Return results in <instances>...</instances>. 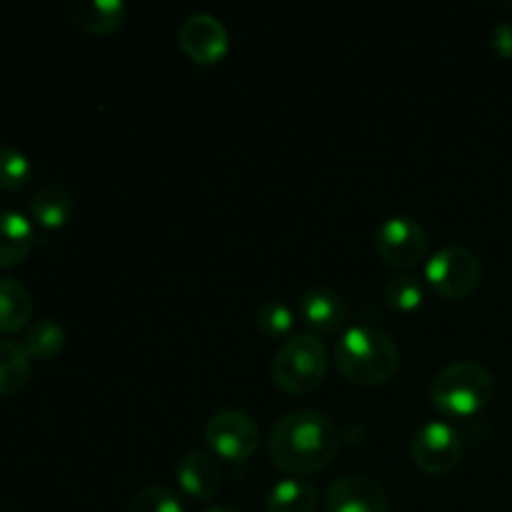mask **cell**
Wrapping results in <instances>:
<instances>
[{
	"instance_id": "8",
	"label": "cell",
	"mask_w": 512,
	"mask_h": 512,
	"mask_svg": "<svg viewBox=\"0 0 512 512\" xmlns=\"http://www.w3.org/2000/svg\"><path fill=\"white\" fill-rule=\"evenodd\" d=\"M410 458L425 473L445 475L458 468L463 458V438L445 420H430L410 440Z\"/></svg>"
},
{
	"instance_id": "3",
	"label": "cell",
	"mask_w": 512,
	"mask_h": 512,
	"mask_svg": "<svg viewBox=\"0 0 512 512\" xmlns=\"http://www.w3.org/2000/svg\"><path fill=\"white\" fill-rule=\"evenodd\" d=\"M430 403L448 418H473L495 398V378L483 363L455 360L430 383Z\"/></svg>"
},
{
	"instance_id": "22",
	"label": "cell",
	"mask_w": 512,
	"mask_h": 512,
	"mask_svg": "<svg viewBox=\"0 0 512 512\" xmlns=\"http://www.w3.org/2000/svg\"><path fill=\"white\" fill-rule=\"evenodd\" d=\"M33 173V165H30L28 155L20 153L13 145H3L0 148V190H13L25 188V183L30 180Z\"/></svg>"
},
{
	"instance_id": "15",
	"label": "cell",
	"mask_w": 512,
	"mask_h": 512,
	"mask_svg": "<svg viewBox=\"0 0 512 512\" xmlns=\"http://www.w3.org/2000/svg\"><path fill=\"white\" fill-rule=\"evenodd\" d=\"M35 230L25 215L15 210H0V268H15L30 255Z\"/></svg>"
},
{
	"instance_id": "13",
	"label": "cell",
	"mask_w": 512,
	"mask_h": 512,
	"mask_svg": "<svg viewBox=\"0 0 512 512\" xmlns=\"http://www.w3.org/2000/svg\"><path fill=\"white\" fill-rule=\"evenodd\" d=\"M68 10L73 23L90 35L115 33L128 18L123 0H73Z\"/></svg>"
},
{
	"instance_id": "9",
	"label": "cell",
	"mask_w": 512,
	"mask_h": 512,
	"mask_svg": "<svg viewBox=\"0 0 512 512\" xmlns=\"http://www.w3.org/2000/svg\"><path fill=\"white\" fill-rule=\"evenodd\" d=\"M183 53L198 65H218L230 50V35L223 20L210 13H193L178 30Z\"/></svg>"
},
{
	"instance_id": "11",
	"label": "cell",
	"mask_w": 512,
	"mask_h": 512,
	"mask_svg": "<svg viewBox=\"0 0 512 512\" xmlns=\"http://www.w3.org/2000/svg\"><path fill=\"white\" fill-rule=\"evenodd\" d=\"M298 315L313 335H333L348 323V305L335 290L315 285L300 295Z\"/></svg>"
},
{
	"instance_id": "25",
	"label": "cell",
	"mask_w": 512,
	"mask_h": 512,
	"mask_svg": "<svg viewBox=\"0 0 512 512\" xmlns=\"http://www.w3.org/2000/svg\"><path fill=\"white\" fill-rule=\"evenodd\" d=\"M208 512H245V510L233 508V505H218V508H210Z\"/></svg>"
},
{
	"instance_id": "23",
	"label": "cell",
	"mask_w": 512,
	"mask_h": 512,
	"mask_svg": "<svg viewBox=\"0 0 512 512\" xmlns=\"http://www.w3.org/2000/svg\"><path fill=\"white\" fill-rule=\"evenodd\" d=\"M128 512H183V503L165 485H148L135 495Z\"/></svg>"
},
{
	"instance_id": "7",
	"label": "cell",
	"mask_w": 512,
	"mask_h": 512,
	"mask_svg": "<svg viewBox=\"0 0 512 512\" xmlns=\"http://www.w3.org/2000/svg\"><path fill=\"white\" fill-rule=\"evenodd\" d=\"M375 250L390 268L410 270L428 255V235L410 215H393L375 230Z\"/></svg>"
},
{
	"instance_id": "6",
	"label": "cell",
	"mask_w": 512,
	"mask_h": 512,
	"mask_svg": "<svg viewBox=\"0 0 512 512\" xmlns=\"http://www.w3.org/2000/svg\"><path fill=\"white\" fill-rule=\"evenodd\" d=\"M205 443L225 463H245L260 445V428L253 415L240 408H223L210 415Z\"/></svg>"
},
{
	"instance_id": "2",
	"label": "cell",
	"mask_w": 512,
	"mask_h": 512,
	"mask_svg": "<svg viewBox=\"0 0 512 512\" xmlns=\"http://www.w3.org/2000/svg\"><path fill=\"white\" fill-rule=\"evenodd\" d=\"M335 363L348 383L375 388L388 380L400 368V348L393 335L383 328L360 323L345 330L335 345Z\"/></svg>"
},
{
	"instance_id": "24",
	"label": "cell",
	"mask_w": 512,
	"mask_h": 512,
	"mask_svg": "<svg viewBox=\"0 0 512 512\" xmlns=\"http://www.w3.org/2000/svg\"><path fill=\"white\" fill-rule=\"evenodd\" d=\"M490 43H493V50L500 55V58H512V23H498L493 28V35H490Z\"/></svg>"
},
{
	"instance_id": "20",
	"label": "cell",
	"mask_w": 512,
	"mask_h": 512,
	"mask_svg": "<svg viewBox=\"0 0 512 512\" xmlns=\"http://www.w3.org/2000/svg\"><path fill=\"white\" fill-rule=\"evenodd\" d=\"M255 323L265 338L285 343L288 338H293L295 310L285 300H263L255 310Z\"/></svg>"
},
{
	"instance_id": "4",
	"label": "cell",
	"mask_w": 512,
	"mask_h": 512,
	"mask_svg": "<svg viewBox=\"0 0 512 512\" xmlns=\"http://www.w3.org/2000/svg\"><path fill=\"white\" fill-rule=\"evenodd\" d=\"M328 348L313 333H295L285 340L270 365V378L283 393H313L328 375Z\"/></svg>"
},
{
	"instance_id": "10",
	"label": "cell",
	"mask_w": 512,
	"mask_h": 512,
	"mask_svg": "<svg viewBox=\"0 0 512 512\" xmlns=\"http://www.w3.org/2000/svg\"><path fill=\"white\" fill-rule=\"evenodd\" d=\"M325 512H388V495L368 475H343L325 493Z\"/></svg>"
},
{
	"instance_id": "14",
	"label": "cell",
	"mask_w": 512,
	"mask_h": 512,
	"mask_svg": "<svg viewBox=\"0 0 512 512\" xmlns=\"http://www.w3.org/2000/svg\"><path fill=\"white\" fill-rule=\"evenodd\" d=\"M75 213V198L63 183H48L38 188L30 200V215L45 230H58L70 223Z\"/></svg>"
},
{
	"instance_id": "17",
	"label": "cell",
	"mask_w": 512,
	"mask_h": 512,
	"mask_svg": "<svg viewBox=\"0 0 512 512\" xmlns=\"http://www.w3.org/2000/svg\"><path fill=\"white\" fill-rule=\"evenodd\" d=\"M320 493L310 480H300L295 475L278 480L265 498L268 512H315Z\"/></svg>"
},
{
	"instance_id": "19",
	"label": "cell",
	"mask_w": 512,
	"mask_h": 512,
	"mask_svg": "<svg viewBox=\"0 0 512 512\" xmlns=\"http://www.w3.org/2000/svg\"><path fill=\"white\" fill-rule=\"evenodd\" d=\"M25 353L30 360H53L63 353L65 348V330L55 320L43 318L28 325L23 340Z\"/></svg>"
},
{
	"instance_id": "1",
	"label": "cell",
	"mask_w": 512,
	"mask_h": 512,
	"mask_svg": "<svg viewBox=\"0 0 512 512\" xmlns=\"http://www.w3.org/2000/svg\"><path fill=\"white\" fill-rule=\"evenodd\" d=\"M340 443V430L328 415L318 410H290L270 428L268 455L275 468L298 478L328 468Z\"/></svg>"
},
{
	"instance_id": "12",
	"label": "cell",
	"mask_w": 512,
	"mask_h": 512,
	"mask_svg": "<svg viewBox=\"0 0 512 512\" xmlns=\"http://www.w3.org/2000/svg\"><path fill=\"white\" fill-rule=\"evenodd\" d=\"M175 478L183 493L193 500H213L220 490V465L213 453L205 450H188L183 458L178 460L175 468Z\"/></svg>"
},
{
	"instance_id": "5",
	"label": "cell",
	"mask_w": 512,
	"mask_h": 512,
	"mask_svg": "<svg viewBox=\"0 0 512 512\" xmlns=\"http://www.w3.org/2000/svg\"><path fill=\"white\" fill-rule=\"evenodd\" d=\"M425 283L445 300H465L483 283V263L465 245H445L425 263Z\"/></svg>"
},
{
	"instance_id": "16",
	"label": "cell",
	"mask_w": 512,
	"mask_h": 512,
	"mask_svg": "<svg viewBox=\"0 0 512 512\" xmlns=\"http://www.w3.org/2000/svg\"><path fill=\"white\" fill-rule=\"evenodd\" d=\"M33 320V295L23 283L0 278V333L13 335L28 330Z\"/></svg>"
},
{
	"instance_id": "21",
	"label": "cell",
	"mask_w": 512,
	"mask_h": 512,
	"mask_svg": "<svg viewBox=\"0 0 512 512\" xmlns=\"http://www.w3.org/2000/svg\"><path fill=\"white\" fill-rule=\"evenodd\" d=\"M383 300L398 313H413L423 305V283L415 275L395 273L383 288Z\"/></svg>"
},
{
	"instance_id": "18",
	"label": "cell",
	"mask_w": 512,
	"mask_h": 512,
	"mask_svg": "<svg viewBox=\"0 0 512 512\" xmlns=\"http://www.w3.org/2000/svg\"><path fill=\"white\" fill-rule=\"evenodd\" d=\"M33 365L23 345L0 340V395H15L28 385Z\"/></svg>"
}]
</instances>
